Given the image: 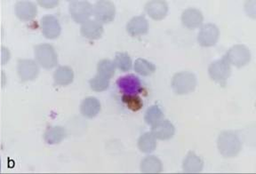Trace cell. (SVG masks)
<instances>
[{"label":"cell","mask_w":256,"mask_h":174,"mask_svg":"<svg viewBox=\"0 0 256 174\" xmlns=\"http://www.w3.org/2000/svg\"><path fill=\"white\" fill-rule=\"evenodd\" d=\"M42 32L46 38L54 40L60 36V26L54 16H46L41 20Z\"/></svg>","instance_id":"13"},{"label":"cell","mask_w":256,"mask_h":174,"mask_svg":"<svg viewBox=\"0 0 256 174\" xmlns=\"http://www.w3.org/2000/svg\"><path fill=\"white\" fill-rule=\"evenodd\" d=\"M54 78L57 84L68 86L73 81L74 73L70 68L60 67L58 70H56Z\"/></svg>","instance_id":"23"},{"label":"cell","mask_w":256,"mask_h":174,"mask_svg":"<svg viewBox=\"0 0 256 174\" xmlns=\"http://www.w3.org/2000/svg\"><path fill=\"white\" fill-rule=\"evenodd\" d=\"M138 148L144 153H152L156 150V138L152 132H145L139 138Z\"/></svg>","instance_id":"22"},{"label":"cell","mask_w":256,"mask_h":174,"mask_svg":"<svg viewBox=\"0 0 256 174\" xmlns=\"http://www.w3.org/2000/svg\"><path fill=\"white\" fill-rule=\"evenodd\" d=\"M220 36L217 26L212 24H204L198 35V42L201 46L210 48L216 46Z\"/></svg>","instance_id":"8"},{"label":"cell","mask_w":256,"mask_h":174,"mask_svg":"<svg viewBox=\"0 0 256 174\" xmlns=\"http://www.w3.org/2000/svg\"><path fill=\"white\" fill-rule=\"evenodd\" d=\"M80 110L82 115L88 118H94L100 113V103L94 97H88L82 102Z\"/></svg>","instance_id":"17"},{"label":"cell","mask_w":256,"mask_h":174,"mask_svg":"<svg viewBox=\"0 0 256 174\" xmlns=\"http://www.w3.org/2000/svg\"><path fill=\"white\" fill-rule=\"evenodd\" d=\"M116 84L124 94H138L142 90L140 80L134 75L124 76L120 78L116 81Z\"/></svg>","instance_id":"9"},{"label":"cell","mask_w":256,"mask_h":174,"mask_svg":"<svg viewBox=\"0 0 256 174\" xmlns=\"http://www.w3.org/2000/svg\"><path fill=\"white\" fill-rule=\"evenodd\" d=\"M66 137V130L64 127L54 126L48 128L44 134V140L49 144H58Z\"/></svg>","instance_id":"21"},{"label":"cell","mask_w":256,"mask_h":174,"mask_svg":"<svg viewBox=\"0 0 256 174\" xmlns=\"http://www.w3.org/2000/svg\"><path fill=\"white\" fill-rule=\"evenodd\" d=\"M134 68L136 73L139 75L144 76H148L154 74L156 72V66L154 64L150 62L145 59L139 58L136 60Z\"/></svg>","instance_id":"25"},{"label":"cell","mask_w":256,"mask_h":174,"mask_svg":"<svg viewBox=\"0 0 256 174\" xmlns=\"http://www.w3.org/2000/svg\"><path fill=\"white\" fill-rule=\"evenodd\" d=\"M217 146L222 156L226 158H232L240 154L242 148V143L238 136L234 132H222L217 140Z\"/></svg>","instance_id":"1"},{"label":"cell","mask_w":256,"mask_h":174,"mask_svg":"<svg viewBox=\"0 0 256 174\" xmlns=\"http://www.w3.org/2000/svg\"><path fill=\"white\" fill-rule=\"evenodd\" d=\"M196 86V76L192 72H179L172 78V88L176 94H188L195 91Z\"/></svg>","instance_id":"2"},{"label":"cell","mask_w":256,"mask_h":174,"mask_svg":"<svg viewBox=\"0 0 256 174\" xmlns=\"http://www.w3.org/2000/svg\"><path fill=\"white\" fill-rule=\"evenodd\" d=\"M176 128L168 120H161L152 126V134L155 138L160 140H168L174 137Z\"/></svg>","instance_id":"10"},{"label":"cell","mask_w":256,"mask_h":174,"mask_svg":"<svg viewBox=\"0 0 256 174\" xmlns=\"http://www.w3.org/2000/svg\"><path fill=\"white\" fill-rule=\"evenodd\" d=\"M148 30V22L144 16H136L128 22L126 32L132 36H142Z\"/></svg>","instance_id":"14"},{"label":"cell","mask_w":256,"mask_h":174,"mask_svg":"<svg viewBox=\"0 0 256 174\" xmlns=\"http://www.w3.org/2000/svg\"><path fill=\"white\" fill-rule=\"evenodd\" d=\"M163 118H164V113L158 105H153L152 107L148 108L144 116L145 123L150 126H153L154 124L158 123L160 121L163 120Z\"/></svg>","instance_id":"24"},{"label":"cell","mask_w":256,"mask_h":174,"mask_svg":"<svg viewBox=\"0 0 256 174\" xmlns=\"http://www.w3.org/2000/svg\"><path fill=\"white\" fill-rule=\"evenodd\" d=\"M204 17L202 12L196 8L186 9L182 14V22L185 28L193 30L200 28L203 24Z\"/></svg>","instance_id":"12"},{"label":"cell","mask_w":256,"mask_h":174,"mask_svg":"<svg viewBox=\"0 0 256 174\" xmlns=\"http://www.w3.org/2000/svg\"><path fill=\"white\" fill-rule=\"evenodd\" d=\"M145 11L153 20H163L168 14V6L166 1H148V3L145 4Z\"/></svg>","instance_id":"11"},{"label":"cell","mask_w":256,"mask_h":174,"mask_svg":"<svg viewBox=\"0 0 256 174\" xmlns=\"http://www.w3.org/2000/svg\"><path fill=\"white\" fill-rule=\"evenodd\" d=\"M0 169H1V161H0Z\"/></svg>","instance_id":"31"},{"label":"cell","mask_w":256,"mask_h":174,"mask_svg":"<svg viewBox=\"0 0 256 174\" xmlns=\"http://www.w3.org/2000/svg\"><path fill=\"white\" fill-rule=\"evenodd\" d=\"M113 62L121 72H128L132 70V59L126 52H116Z\"/></svg>","instance_id":"27"},{"label":"cell","mask_w":256,"mask_h":174,"mask_svg":"<svg viewBox=\"0 0 256 174\" xmlns=\"http://www.w3.org/2000/svg\"><path fill=\"white\" fill-rule=\"evenodd\" d=\"M122 100L126 105V107L130 110L134 111V112L140 110L142 108V106H144L142 100L140 99V97L137 94H124L122 96Z\"/></svg>","instance_id":"28"},{"label":"cell","mask_w":256,"mask_h":174,"mask_svg":"<svg viewBox=\"0 0 256 174\" xmlns=\"http://www.w3.org/2000/svg\"><path fill=\"white\" fill-rule=\"evenodd\" d=\"M162 170V162L155 156H148L140 162V172L144 174H160Z\"/></svg>","instance_id":"18"},{"label":"cell","mask_w":256,"mask_h":174,"mask_svg":"<svg viewBox=\"0 0 256 174\" xmlns=\"http://www.w3.org/2000/svg\"><path fill=\"white\" fill-rule=\"evenodd\" d=\"M35 56L40 65L46 68H52L58 62L54 49L48 44L38 46L35 48Z\"/></svg>","instance_id":"6"},{"label":"cell","mask_w":256,"mask_h":174,"mask_svg":"<svg viewBox=\"0 0 256 174\" xmlns=\"http://www.w3.org/2000/svg\"><path fill=\"white\" fill-rule=\"evenodd\" d=\"M16 14L22 20H30L36 14V8L30 2H19L16 4Z\"/></svg>","instance_id":"20"},{"label":"cell","mask_w":256,"mask_h":174,"mask_svg":"<svg viewBox=\"0 0 256 174\" xmlns=\"http://www.w3.org/2000/svg\"><path fill=\"white\" fill-rule=\"evenodd\" d=\"M115 72H116V66L112 60L106 59L99 62L97 66V72H98L97 75L110 80L114 76Z\"/></svg>","instance_id":"26"},{"label":"cell","mask_w":256,"mask_h":174,"mask_svg":"<svg viewBox=\"0 0 256 174\" xmlns=\"http://www.w3.org/2000/svg\"><path fill=\"white\" fill-rule=\"evenodd\" d=\"M40 4L41 6H46L48 4L46 8H54L58 4V1H40Z\"/></svg>","instance_id":"30"},{"label":"cell","mask_w":256,"mask_h":174,"mask_svg":"<svg viewBox=\"0 0 256 174\" xmlns=\"http://www.w3.org/2000/svg\"><path fill=\"white\" fill-rule=\"evenodd\" d=\"M18 66H19L18 67L19 75L22 80H33L38 76V68L36 67V64L32 60H20Z\"/></svg>","instance_id":"19"},{"label":"cell","mask_w":256,"mask_h":174,"mask_svg":"<svg viewBox=\"0 0 256 174\" xmlns=\"http://www.w3.org/2000/svg\"><path fill=\"white\" fill-rule=\"evenodd\" d=\"M92 12L98 22L110 24L115 19L116 6L110 1H98L92 8Z\"/></svg>","instance_id":"5"},{"label":"cell","mask_w":256,"mask_h":174,"mask_svg":"<svg viewBox=\"0 0 256 174\" xmlns=\"http://www.w3.org/2000/svg\"><path fill=\"white\" fill-rule=\"evenodd\" d=\"M230 65L236 68H242L250 62L251 52L243 44H236L232 46L224 57Z\"/></svg>","instance_id":"4"},{"label":"cell","mask_w":256,"mask_h":174,"mask_svg":"<svg viewBox=\"0 0 256 174\" xmlns=\"http://www.w3.org/2000/svg\"><path fill=\"white\" fill-rule=\"evenodd\" d=\"M208 74L212 81L219 84L220 86H226L228 78L232 75V68L226 60H218L210 64Z\"/></svg>","instance_id":"3"},{"label":"cell","mask_w":256,"mask_h":174,"mask_svg":"<svg viewBox=\"0 0 256 174\" xmlns=\"http://www.w3.org/2000/svg\"><path fill=\"white\" fill-rule=\"evenodd\" d=\"M70 14L76 22L84 24L92 16V4L88 1H72L70 4Z\"/></svg>","instance_id":"7"},{"label":"cell","mask_w":256,"mask_h":174,"mask_svg":"<svg viewBox=\"0 0 256 174\" xmlns=\"http://www.w3.org/2000/svg\"><path fill=\"white\" fill-rule=\"evenodd\" d=\"M204 162L194 152L190 151L182 162V169L187 174H198L203 170Z\"/></svg>","instance_id":"16"},{"label":"cell","mask_w":256,"mask_h":174,"mask_svg":"<svg viewBox=\"0 0 256 174\" xmlns=\"http://www.w3.org/2000/svg\"><path fill=\"white\" fill-rule=\"evenodd\" d=\"M90 86L92 90L96 92H104L108 89L110 86V80L97 75L90 80Z\"/></svg>","instance_id":"29"},{"label":"cell","mask_w":256,"mask_h":174,"mask_svg":"<svg viewBox=\"0 0 256 174\" xmlns=\"http://www.w3.org/2000/svg\"><path fill=\"white\" fill-rule=\"evenodd\" d=\"M104 27L97 20H88L81 27V34L88 40H99L104 34Z\"/></svg>","instance_id":"15"}]
</instances>
